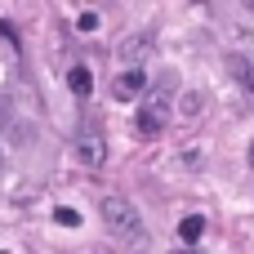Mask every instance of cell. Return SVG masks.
<instances>
[{"label": "cell", "instance_id": "8", "mask_svg": "<svg viewBox=\"0 0 254 254\" xmlns=\"http://www.w3.org/2000/svg\"><path fill=\"white\" fill-rule=\"evenodd\" d=\"M76 27H80V31H94V27H98V13H94V9H85V13L76 18Z\"/></svg>", "mask_w": 254, "mask_h": 254}, {"label": "cell", "instance_id": "4", "mask_svg": "<svg viewBox=\"0 0 254 254\" xmlns=\"http://www.w3.org/2000/svg\"><path fill=\"white\" fill-rule=\"evenodd\" d=\"M147 89V76L138 71V67H129V71H121L116 80H112V98H121V103H129V98H138Z\"/></svg>", "mask_w": 254, "mask_h": 254}, {"label": "cell", "instance_id": "2", "mask_svg": "<svg viewBox=\"0 0 254 254\" xmlns=\"http://www.w3.org/2000/svg\"><path fill=\"white\" fill-rule=\"evenodd\" d=\"M165 121H170V94H165V89H156V94H147V98H143V107H138V121H134V125H138V134H147V138H152V134H161V129H165Z\"/></svg>", "mask_w": 254, "mask_h": 254}, {"label": "cell", "instance_id": "3", "mask_svg": "<svg viewBox=\"0 0 254 254\" xmlns=\"http://www.w3.org/2000/svg\"><path fill=\"white\" fill-rule=\"evenodd\" d=\"M76 161L89 165V170L107 165V138H103V129H80L76 134Z\"/></svg>", "mask_w": 254, "mask_h": 254}, {"label": "cell", "instance_id": "1", "mask_svg": "<svg viewBox=\"0 0 254 254\" xmlns=\"http://www.w3.org/2000/svg\"><path fill=\"white\" fill-rule=\"evenodd\" d=\"M98 214H103V223L112 228V237H121L129 250L143 246V214H138L125 196H103V201H98Z\"/></svg>", "mask_w": 254, "mask_h": 254}, {"label": "cell", "instance_id": "7", "mask_svg": "<svg viewBox=\"0 0 254 254\" xmlns=\"http://www.w3.org/2000/svg\"><path fill=\"white\" fill-rule=\"evenodd\" d=\"M54 223H63V228H76V223H80V214L63 205V210H54Z\"/></svg>", "mask_w": 254, "mask_h": 254}, {"label": "cell", "instance_id": "9", "mask_svg": "<svg viewBox=\"0 0 254 254\" xmlns=\"http://www.w3.org/2000/svg\"><path fill=\"white\" fill-rule=\"evenodd\" d=\"M250 165H254V143H250Z\"/></svg>", "mask_w": 254, "mask_h": 254}, {"label": "cell", "instance_id": "5", "mask_svg": "<svg viewBox=\"0 0 254 254\" xmlns=\"http://www.w3.org/2000/svg\"><path fill=\"white\" fill-rule=\"evenodd\" d=\"M201 232H205V219H201V214H188V219L179 223V237H183V246H196V241H201Z\"/></svg>", "mask_w": 254, "mask_h": 254}, {"label": "cell", "instance_id": "6", "mask_svg": "<svg viewBox=\"0 0 254 254\" xmlns=\"http://www.w3.org/2000/svg\"><path fill=\"white\" fill-rule=\"evenodd\" d=\"M67 85H71V94H76V98H85V94H89V85H94L89 67H71V71H67Z\"/></svg>", "mask_w": 254, "mask_h": 254}]
</instances>
